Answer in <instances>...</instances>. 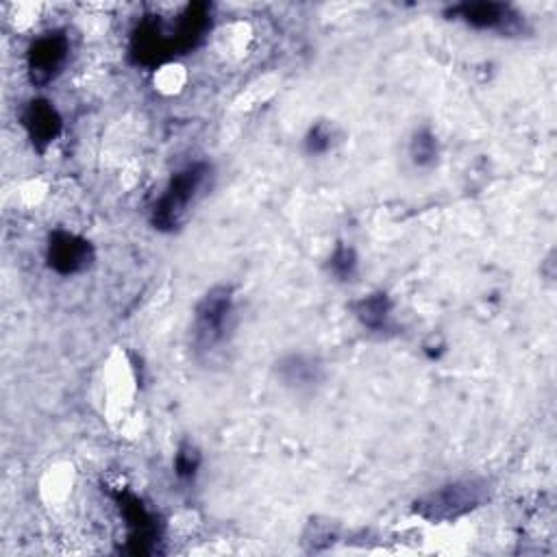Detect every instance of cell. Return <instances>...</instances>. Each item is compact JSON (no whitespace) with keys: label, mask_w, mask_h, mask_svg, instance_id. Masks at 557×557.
<instances>
[{"label":"cell","mask_w":557,"mask_h":557,"mask_svg":"<svg viewBox=\"0 0 557 557\" xmlns=\"http://www.w3.org/2000/svg\"><path fill=\"white\" fill-rule=\"evenodd\" d=\"M235 324V294L231 285H213L194 309V348L198 355H211L231 335Z\"/></svg>","instance_id":"obj_2"},{"label":"cell","mask_w":557,"mask_h":557,"mask_svg":"<svg viewBox=\"0 0 557 557\" xmlns=\"http://www.w3.org/2000/svg\"><path fill=\"white\" fill-rule=\"evenodd\" d=\"M487 498V487L479 479L450 481L413 503V511L431 522H450L472 509H476Z\"/></svg>","instance_id":"obj_3"},{"label":"cell","mask_w":557,"mask_h":557,"mask_svg":"<svg viewBox=\"0 0 557 557\" xmlns=\"http://www.w3.org/2000/svg\"><path fill=\"white\" fill-rule=\"evenodd\" d=\"M70 57V39L65 30H48L30 41L26 50V67L33 85L44 87L52 83L65 67Z\"/></svg>","instance_id":"obj_6"},{"label":"cell","mask_w":557,"mask_h":557,"mask_svg":"<svg viewBox=\"0 0 557 557\" xmlns=\"http://www.w3.org/2000/svg\"><path fill=\"white\" fill-rule=\"evenodd\" d=\"M329 272L337 278V281H352V276L357 274V252L352 246L337 242L335 250L329 257Z\"/></svg>","instance_id":"obj_14"},{"label":"cell","mask_w":557,"mask_h":557,"mask_svg":"<svg viewBox=\"0 0 557 557\" xmlns=\"http://www.w3.org/2000/svg\"><path fill=\"white\" fill-rule=\"evenodd\" d=\"M96 250L89 239L70 233L65 228H54L48 235L46 261L48 268L61 276H72L87 270L94 263Z\"/></svg>","instance_id":"obj_7"},{"label":"cell","mask_w":557,"mask_h":557,"mask_svg":"<svg viewBox=\"0 0 557 557\" xmlns=\"http://www.w3.org/2000/svg\"><path fill=\"white\" fill-rule=\"evenodd\" d=\"M331 144H333V131H331V126L326 122H315L309 128L307 137H305V150L309 154H315V157L318 154H326Z\"/></svg>","instance_id":"obj_15"},{"label":"cell","mask_w":557,"mask_h":557,"mask_svg":"<svg viewBox=\"0 0 557 557\" xmlns=\"http://www.w3.org/2000/svg\"><path fill=\"white\" fill-rule=\"evenodd\" d=\"M444 17L448 20H461L463 24L476 28V30H492L507 37H516L527 33L524 15L511 7L509 2H459L444 9Z\"/></svg>","instance_id":"obj_4"},{"label":"cell","mask_w":557,"mask_h":557,"mask_svg":"<svg viewBox=\"0 0 557 557\" xmlns=\"http://www.w3.org/2000/svg\"><path fill=\"white\" fill-rule=\"evenodd\" d=\"M213 7L209 2H189L176 15L172 24H168V33L174 46L176 57L196 50L211 30Z\"/></svg>","instance_id":"obj_8"},{"label":"cell","mask_w":557,"mask_h":557,"mask_svg":"<svg viewBox=\"0 0 557 557\" xmlns=\"http://www.w3.org/2000/svg\"><path fill=\"white\" fill-rule=\"evenodd\" d=\"M352 313L355 318L370 331H381L387 326L389 322V313H392V300L387 294L383 292H374L368 294L363 298H359L352 305Z\"/></svg>","instance_id":"obj_11"},{"label":"cell","mask_w":557,"mask_h":557,"mask_svg":"<svg viewBox=\"0 0 557 557\" xmlns=\"http://www.w3.org/2000/svg\"><path fill=\"white\" fill-rule=\"evenodd\" d=\"M20 122L33 144V148L44 154L46 148L57 141V137L63 131V117L57 111V107L46 98H33L22 109Z\"/></svg>","instance_id":"obj_9"},{"label":"cell","mask_w":557,"mask_h":557,"mask_svg":"<svg viewBox=\"0 0 557 557\" xmlns=\"http://www.w3.org/2000/svg\"><path fill=\"white\" fill-rule=\"evenodd\" d=\"M276 376L285 387L296 392L313 389L322 379V368L315 359L307 355H285L276 361Z\"/></svg>","instance_id":"obj_10"},{"label":"cell","mask_w":557,"mask_h":557,"mask_svg":"<svg viewBox=\"0 0 557 557\" xmlns=\"http://www.w3.org/2000/svg\"><path fill=\"white\" fill-rule=\"evenodd\" d=\"M111 496L117 503V509H120L126 531H128L126 550L133 555L154 553L157 542L161 540V522H159L157 513L150 511L144 505V500L128 490H115Z\"/></svg>","instance_id":"obj_5"},{"label":"cell","mask_w":557,"mask_h":557,"mask_svg":"<svg viewBox=\"0 0 557 557\" xmlns=\"http://www.w3.org/2000/svg\"><path fill=\"white\" fill-rule=\"evenodd\" d=\"M213 174V168L209 161H194L174 172L163 189V194L154 200L150 211V222L157 231L174 233L178 231L194 202L202 196V189L207 187L209 178Z\"/></svg>","instance_id":"obj_1"},{"label":"cell","mask_w":557,"mask_h":557,"mask_svg":"<svg viewBox=\"0 0 557 557\" xmlns=\"http://www.w3.org/2000/svg\"><path fill=\"white\" fill-rule=\"evenodd\" d=\"M202 463L200 450L191 442H181V446L174 453V474L183 483H191L198 474V468Z\"/></svg>","instance_id":"obj_13"},{"label":"cell","mask_w":557,"mask_h":557,"mask_svg":"<svg viewBox=\"0 0 557 557\" xmlns=\"http://www.w3.org/2000/svg\"><path fill=\"white\" fill-rule=\"evenodd\" d=\"M437 154H440V148H437V137L433 135V131L426 126L418 128L409 141V157H411L413 165L431 168L437 161Z\"/></svg>","instance_id":"obj_12"}]
</instances>
